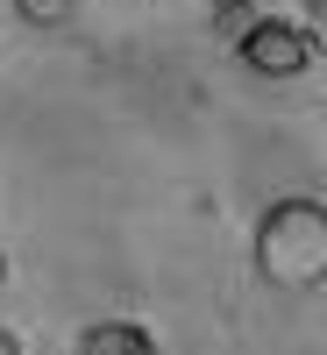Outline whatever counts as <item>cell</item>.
<instances>
[{
  "instance_id": "1",
  "label": "cell",
  "mask_w": 327,
  "mask_h": 355,
  "mask_svg": "<svg viewBox=\"0 0 327 355\" xmlns=\"http://www.w3.org/2000/svg\"><path fill=\"white\" fill-rule=\"evenodd\" d=\"M249 256H256L263 284H278V291H320L327 284V199H306V192L271 199L263 220H256Z\"/></svg>"
},
{
  "instance_id": "2",
  "label": "cell",
  "mask_w": 327,
  "mask_h": 355,
  "mask_svg": "<svg viewBox=\"0 0 327 355\" xmlns=\"http://www.w3.org/2000/svg\"><path fill=\"white\" fill-rule=\"evenodd\" d=\"M235 57L256 71V78H299V71H313V57H320V43H313V28L306 21H278V15H256V28L242 43H235Z\"/></svg>"
},
{
  "instance_id": "3",
  "label": "cell",
  "mask_w": 327,
  "mask_h": 355,
  "mask_svg": "<svg viewBox=\"0 0 327 355\" xmlns=\"http://www.w3.org/2000/svg\"><path fill=\"white\" fill-rule=\"evenodd\" d=\"M72 355H157V341H150V327H135V320H93Z\"/></svg>"
},
{
  "instance_id": "4",
  "label": "cell",
  "mask_w": 327,
  "mask_h": 355,
  "mask_svg": "<svg viewBox=\"0 0 327 355\" xmlns=\"http://www.w3.org/2000/svg\"><path fill=\"white\" fill-rule=\"evenodd\" d=\"M206 28H214V43H242L249 28H256V0H214V8H206Z\"/></svg>"
},
{
  "instance_id": "5",
  "label": "cell",
  "mask_w": 327,
  "mask_h": 355,
  "mask_svg": "<svg viewBox=\"0 0 327 355\" xmlns=\"http://www.w3.org/2000/svg\"><path fill=\"white\" fill-rule=\"evenodd\" d=\"M15 15H22L28 28H65V21L78 15V0H15Z\"/></svg>"
},
{
  "instance_id": "6",
  "label": "cell",
  "mask_w": 327,
  "mask_h": 355,
  "mask_svg": "<svg viewBox=\"0 0 327 355\" xmlns=\"http://www.w3.org/2000/svg\"><path fill=\"white\" fill-rule=\"evenodd\" d=\"M299 15H306L313 36H327V0H299Z\"/></svg>"
},
{
  "instance_id": "7",
  "label": "cell",
  "mask_w": 327,
  "mask_h": 355,
  "mask_svg": "<svg viewBox=\"0 0 327 355\" xmlns=\"http://www.w3.org/2000/svg\"><path fill=\"white\" fill-rule=\"evenodd\" d=\"M0 355H22V341H15V334H8V327H0Z\"/></svg>"
},
{
  "instance_id": "8",
  "label": "cell",
  "mask_w": 327,
  "mask_h": 355,
  "mask_svg": "<svg viewBox=\"0 0 327 355\" xmlns=\"http://www.w3.org/2000/svg\"><path fill=\"white\" fill-rule=\"evenodd\" d=\"M0 284H8V256H0Z\"/></svg>"
}]
</instances>
